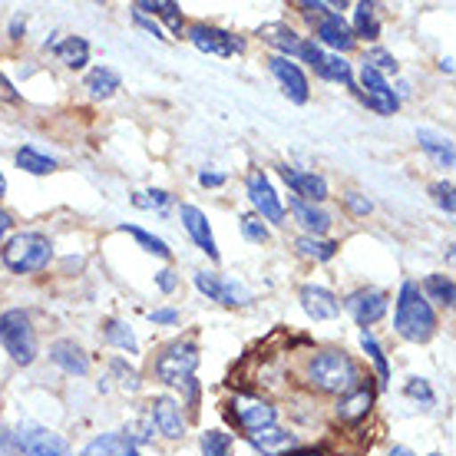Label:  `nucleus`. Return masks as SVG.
<instances>
[{"instance_id": "f257e3e1", "label": "nucleus", "mask_w": 456, "mask_h": 456, "mask_svg": "<svg viewBox=\"0 0 456 456\" xmlns=\"http://www.w3.org/2000/svg\"><path fill=\"white\" fill-rule=\"evenodd\" d=\"M301 380L318 397H344L347 390H354L364 380V374H361V364L344 347H318L305 357Z\"/></svg>"}, {"instance_id": "f03ea898", "label": "nucleus", "mask_w": 456, "mask_h": 456, "mask_svg": "<svg viewBox=\"0 0 456 456\" xmlns=\"http://www.w3.org/2000/svg\"><path fill=\"white\" fill-rule=\"evenodd\" d=\"M394 331L411 344H427L436 334V308L417 281H403L394 297Z\"/></svg>"}, {"instance_id": "7ed1b4c3", "label": "nucleus", "mask_w": 456, "mask_h": 456, "mask_svg": "<svg viewBox=\"0 0 456 456\" xmlns=\"http://www.w3.org/2000/svg\"><path fill=\"white\" fill-rule=\"evenodd\" d=\"M0 262L11 274H40L53 262V241L44 232H13L0 245Z\"/></svg>"}, {"instance_id": "20e7f679", "label": "nucleus", "mask_w": 456, "mask_h": 456, "mask_svg": "<svg viewBox=\"0 0 456 456\" xmlns=\"http://www.w3.org/2000/svg\"><path fill=\"white\" fill-rule=\"evenodd\" d=\"M0 347L11 354V361L17 367H30L37 361V328L30 311L23 308H7L0 314Z\"/></svg>"}, {"instance_id": "39448f33", "label": "nucleus", "mask_w": 456, "mask_h": 456, "mask_svg": "<svg viewBox=\"0 0 456 456\" xmlns=\"http://www.w3.org/2000/svg\"><path fill=\"white\" fill-rule=\"evenodd\" d=\"M199 344L192 338H175L159 351L156 364H152V377L159 380L162 387H183L189 377L199 370Z\"/></svg>"}, {"instance_id": "423d86ee", "label": "nucleus", "mask_w": 456, "mask_h": 456, "mask_svg": "<svg viewBox=\"0 0 456 456\" xmlns=\"http://www.w3.org/2000/svg\"><path fill=\"white\" fill-rule=\"evenodd\" d=\"M245 195H248L255 216L262 218L265 225H288L285 202H281V195L274 192L272 179L262 169H251L245 175Z\"/></svg>"}, {"instance_id": "0eeeda50", "label": "nucleus", "mask_w": 456, "mask_h": 456, "mask_svg": "<svg viewBox=\"0 0 456 456\" xmlns=\"http://www.w3.org/2000/svg\"><path fill=\"white\" fill-rule=\"evenodd\" d=\"M225 417L239 427L241 434H255V430L278 423V407L268 397H258V394H239L228 403Z\"/></svg>"}, {"instance_id": "6e6552de", "label": "nucleus", "mask_w": 456, "mask_h": 456, "mask_svg": "<svg viewBox=\"0 0 456 456\" xmlns=\"http://www.w3.org/2000/svg\"><path fill=\"white\" fill-rule=\"evenodd\" d=\"M297 60L301 63H308L311 69H314V77H321V80L328 83H341V86H347V90L357 93V83H354V69L351 63L344 57H338V53H328V50H321L311 37H305V44H301V53H297Z\"/></svg>"}, {"instance_id": "1a4fd4ad", "label": "nucleus", "mask_w": 456, "mask_h": 456, "mask_svg": "<svg viewBox=\"0 0 456 456\" xmlns=\"http://www.w3.org/2000/svg\"><path fill=\"white\" fill-rule=\"evenodd\" d=\"M13 434H17L20 456H77L73 453V446H69L63 436L53 434V430H46V427H40V423L23 420Z\"/></svg>"}, {"instance_id": "9d476101", "label": "nucleus", "mask_w": 456, "mask_h": 456, "mask_svg": "<svg viewBox=\"0 0 456 456\" xmlns=\"http://www.w3.org/2000/svg\"><path fill=\"white\" fill-rule=\"evenodd\" d=\"M344 311L354 318V324L361 328V331H370V324H377V321L387 314L390 308V297L384 288H357V291H351V295L341 301Z\"/></svg>"}, {"instance_id": "9b49d317", "label": "nucleus", "mask_w": 456, "mask_h": 456, "mask_svg": "<svg viewBox=\"0 0 456 456\" xmlns=\"http://www.w3.org/2000/svg\"><path fill=\"white\" fill-rule=\"evenodd\" d=\"M354 83H357V93H361V100H364L367 110H374V113H380V116H394L400 110V96L394 93L387 77H380L377 69L361 63V73H357Z\"/></svg>"}, {"instance_id": "f8f14e48", "label": "nucleus", "mask_w": 456, "mask_h": 456, "mask_svg": "<svg viewBox=\"0 0 456 456\" xmlns=\"http://www.w3.org/2000/svg\"><path fill=\"white\" fill-rule=\"evenodd\" d=\"M149 423L162 440H183L185 430H189L185 407L172 394H159V397L149 400Z\"/></svg>"}, {"instance_id": "ddd939ff", "label": "nucleus", "mask_w": 456, "mask_h": 456, "mask_svg": "<svg viewBox=\"0 0 456 456\" xmlns=\"http://www.w3.org/2000/svg\"><path fill=\"white\" fill-rule=\"evenodd\" d=\"M268 73L278 80L281 93H285L291 103L305 106L311 100V80H308V73H305V67H301L297 60H288V57L272 53V57H268Z\"/></svg>"}, {"instance_id": "4468645a", "label": "nucleus", "mask_w": 456, "mask_h": 456, "mask_svg": "<svg viewBox=\"0 0 456 456\" xmlns=\"http://www.w3.org/2000/svg\"><path fill=\"white\" fill-rule=\"evenodd\" d=\"M185 37H189V44H192L195 50H202L208 57H235V53L245 50V40H241V37L228 34L222 27H212V23H192V27L185 30Z\"/></svg>"}, {"instance_id": "2eb2a0df", "label": "nucleus", "mask_w": 456, "mask_h": 456, "mask_svg": "<svg viewBox=\"0 0 456 456\" xmlns=\"http://www.w3.org/2000/svg\"><path fill=\"white\" fill-rule=\"evenodd\" d=\"M374 403H377V384L367 377V380H361L354 390H347L344 397H338V403H334V420L347 423V427H357V423H364L367 417H370Z\"/></svg>"}, {"instance_id": "dca6fc26", "label": "nucleus", "mask_w": 456, "mask_h": 456, "mask_svg": "<svg viewBox=\"0 0 456 456\" xmlns=\"http://www.w3.org/2000/svg\"><path fill=\"white\" fill-rule=\"evenodd\" d=\"M311 30H314V37H311V40H314L321 50H328V53H338V57H344L347 50H354V46H357V40H354L347 20H344V17L334 11V7L324 13L321 20L311 23Z\"/></svg>"}, {"instance_id": "f3484780", "label": "nucleus", "mask_w": 456, "mask_h": 456, "mask_svg": "<svg viewBox=\"0 0 456 456\" xmlns=\"http://www.w3.org/2000/svg\"><path fill=\"white\" fill-rule=\"evenodd\" d=\"M278 175L285 179V185L291 189V195H295V199H301V202L321 206V202H328V195H331V189H328V179H324V175H318V172H297L295 166L281 162V166H278Z\"/></svg>"}, {"instance_id": "a211bd4d", "label": "nucleus", "mask_w": 456, "mask_h": 456, "mask_svg": "<svg viewBox=\"0 0 456 456\" xmlns=\"http://www.w3.org/2000/svg\"><path fill=\"white\" fill-rule=\"evenodd\" d=\"M195 288L208 297V301H218L222 308H241V305H248L251 297L248 291L235 281H228L222 274L216 272H195Z\"/></svg>"}, {"instance_id": "6ab92c4d", "label": "nucleus", "mask_w": 456, "mask_h": 456, "mask_svg": "<svg viewBox=\"0 0 456 456\" xmlns=\"http://www.w3.org/2000/svg\"><path fill=\"white\" fill-rule=\"evenodd\" d=\"M179 218H183V228L189 232V239L195 241V248L202 251V255H208V262H218L222 255H218L216 235H212V228H208L206 212H202L199 206L183 202V206H179Z\"/></svg>"}, {"instance_id": "aec40b11", "label": "nucleus", "mask_w": 456, "mask_h": 456, "mask_svg": "<svg viewBox=\"0 0 456 456\" xmlns=\"http://www.w3.org/2000/svg\"><path fill=\"white\" fill-rule=\"evenodd\" d=\"M297 301H301V311H305L311 321H334L338 314H341V301H338V295L324 285H301Z\"/></svg>"}, {"instance_id": "412c9836", "label": "nucleus", "mask_w": 456, "mask_h": 456, "mask_svg": "<svg viewBox=\"0 0 456 456\" xmlns=\"http://www.w3.org/2000/svg\"><path fill=\"white\" fill-rule=\"evenodd\" d=\"M285 212H291V218L305 228V235H311V239H324V235L331 232L334 218H331V212H328V208L311 206V202H301V199H295V195H288Z\"/></svg>"}, {"instance_id": "4be33fe9", "label": "nucleus", "mask_w": 456, "mask_h": 456, "mask_svg": "<svg viewBox=\"0 0 456 456\" xmlns=\"http://www.w3.org/2000/svg\"><path fill=\"white\" fill-rule=\"evenodd\" d=\"M50 361H53L67 377L90 374V354H86L83 344L69 341V338H60V341L50 344Z\"/></svg>"}, {"instance_id": "5701e85b", "label": "nucleus", "mask_w": 456, "mask_h": 456, "mask_svg": "<svg viewBox=\"0 0 456 456\" xmlns=\"http://www.w3.org/2000/svg\"><path fill=\"white\" fill-rule=\"evenodd\" d=\"M248 444L258 456H285L288 450L297 446V436L291 434V430H285V427L272 423V427H265V430L248 434Z\"/></svg>"}, {"instance_id": "b1692460", "label": "nucleus", "mask_w": 456, "mask_h": 456, "mask_svg": "<svg viewBox=\"0 0 456 456\" xmlns=\"http://www.w3.org/2000/svg\"><path fill=\"white\" fill-rule=\"evenodd\" d=\"M258 37H262V44L272 46L278 57H288V60H297L301 44H305V37L297 34L295 27H288V23H281V20L258 27Z\"/></svg>"}, {"instance_id": "393cba45", "label": "nucleus", "mask_w": 456, "mask_h": 456, "mask_svg": "<svg viewBox=\"0 0 456 456\" xmlns=\"http://www.w3.org/2000/svg\"><path fill=\"white\" fill-rule=\"evenodd\" d=\"M133 11L142 13V17H149V20H162L172 30V34L183 37L185 17H183V7H179L175 0H139Z\"/></svg>"}, {"instance_id": "a878e982", "label": "nucleus", "mask_w": 456, "mask_h": 456, "mask_svg": "<svg viewBox=\"0 0 456 456\" xmlns=\"http://www.w3.org/2000/svg\"><path fill=\"white\" fill-rule=\"evenodd\" d=\"M50 50H53V57L67 69H83L90 63V40L86 37H63Z\"/></svg>"}, {"instance_id": "bb28decb", "label": "nucleus", "mask_w": 456, "mask_h": 456, "mask_svg": "<svg viewBox=\"0 0 456 456\" xmlns=\"http://www.w3.org/2000/svg\"><path fill=\"white\" fill-rule=\"evenodd\" d=\"M351 34L354 40H367V44H374L377 37H380V20H377V7L374 4H367V0H361V4H354V13H351Z\"/></svg>"}, {"instance_id": "cd10ccee", "label": "nucleus", "mask_w": 456, "mask_h": 456, "mask_svg": "<svg viewBox=\"0 0 456 456\" xmlns=\"http://www.w3.org/2000/svg\"><path fill=\"white\" fill-rule=\"evenodd\" d=\"M417 142H420V149L430 156V159L440 166V169H453V142L446 136H440V133H434V129H417Z\"/></svg>"}, {"instance_id": "c85d7f7f", "label": "nucleus", "mask_w": 456, "mask_h": 456, "mask_svg": "<svg viewBox=\"0 0 456 456\" xmlns=\"http://www.w3.org/2000/svg\"><path fill=\"white\" fill-rule=\"evenodd\" d=\"M420 291H423V297L430 301V305H440V308H453L456 305V285H453V278L450 274H427L423 278V285H420Z\"/></svg>"}, {"instance_id": "c756f323", "label": "nucleus", "mask_w": 456, "mask_h": 456, "mask_svg": "<svg viewBox=\"0 0 456 456\" xmlns=\"http://www.w3.org/2000/svg\"><path fill=\"white\" fill-rule=\"evenodd\" d=\"M83 90L90 93L93 100H110L116 90H119V73H116L113 67H93L90 73H86V80H83Z\"/></svg>"}, {"instance_id": "7c9ffc66", "label": "nucleus", "mask_w": 456, "mask_h": 456, "mask_svg": "<svg viewBox=\"0 0 456 456\" xmlns=\"http://www.w3.org/2000/svg\"><path fill=\"white\" fill-rule=\"evenodd\" d=\"M103 344H110V347H119V351L126 354H139V338L136 331L126 324V321L119 318H106L103 321Z\"/></svg>"}, {"instance_id": "2f4dec72", "label": "nucleus", "mask_w": 456, "mask_h": 456, "mask_svg": "<svg viewBox=\"0 0 456 456\" xmlns=\"http://www.w3.org/2000/svg\"><path fill=\"white\" fill-rule=\"evenodd\" d=\"M13 162H17V169L30 172V175H50V172L57 169V159L53 156H46L40 149L34 146H20L13 152Z\"/></svg>"}, {"instance_id": "473e14b6", "label": "nucleus", "mask_w": 456, "mask_h": 456, "mask_svg": "<svg viewBox=\"0 0 456 456\" xmlns=\"http://www.w3.org/2000/svg\"><path fill=\"white\" fill-rule=\"evenodd\" d=\"M338 248L341 245L334 239H311V235H297L295 239V251L301 258H308V262H331Z\"/></svg>"}, {"instance_id": "72a5a7b5", "label": "nucleus", "mask_w": 456, "mask_h": 456, "mask_svg": "<svg viewBox=\"0 0 456 456\" xmlns=\"http://www.w3.org/2000/svg\"><path fill=\"white\" fill-rule=\"evenodd\" d=\"M129 446H136L126 434H100L83 446L80 456H123Z\"/></svg>"}, {"instance_id": "f704fd0d", "label": "nucleus", "mask_w": 456, "mask_h": 456, "mask_svg": "<svg viewBox=\"0 0 456 456\" xmlns=\"http://www.w3.org/2000/svg\"><path fill=\"white\" fill-rule=\"evenodd\" d=\"M361 351L370 357V364H374L377 370V387H387L390 384V361L387 354H384V347L377 344V338L370 331H361Z\"/></svg>"}, {"instance_id": "c9c22d12", "label": "nucleus", "mask_w": 456, "mask_h": 456, "mask_svg": "<svg viewBox=\"0 0 456 456\" xmlns=\"http://www.w3.org/2000/svg\"><path fill=\"white\" fill-rule=\"evenodd\" d=\"M119 232H126L129 239H136V245L142 251H149V255H156V258H172V248L166 245V241L159 239V235H152V232H146V228H139V225H119Z\"/></svg>"}, {"instance_id": "e433bc0d", "label": "nucleus", "mask_w": 456, "mask_h": 456, "mask_svg": "<svg viewBox=\"0 0 456 456\" xmlns=\"http://www.w3.org/2000/svg\"><path fill=\"white\" fill-rule=\"evenodd\" d=\"M199 450H202V456H232L235 434H228V430H206L202 440H199Z\"/></svg>"}, {"instance_id": "4c0bfd02", "label": "nucleus", "mask_w": 456, "mask_h": 456, "mask_svg": "<svg viewBox=\"0 0 456 456\" xmlns=\"http://www.w3.org/2000/svg\"><path fill=\"white\" fill-rule=\"evenodd\" d=\"M110 370H113V377L119 380V390H123V394H139V390H142V374H139L136 367H129V361L113 357V361H110Z\"/></svg>"}, {"instance_id": "58836bf2", "label": "nucleus", "mask_w": 456, "mask_h": 456, "mask_svg": "<svg viewBox=\"0 0 456 456\" xmlns=\"http://www.w3.org/2000/svg\"><path fill=\"white\" fill-rule=\"evenodd\" d=\"M364 67L377 69L380 77H387V73H397L400 63H397V57H394L390 50H384V46H367V50H364Z\"/></svg>"}, {"instance_id": "ea45409f", "label": "nucleus", "mask_w": 456, "mask_h": 456, "mask_svg": "<svg viewBox=\"0 0 456 456\" xmlns=\"http://www.w3.org/2000/svg\"><path fill=\"white\" fill-rule=\"evenodd\" d=\"M239 228H241V235H245V241H251V245H265V241L272 239V228L265 225L255 212H245V216L239 218Z\"/></svg>"}, {"instance_id": "a19ab883", "label": "nucleus", "mask_w": 456, "mask_h": 456, "mask_svg": "<svg viewBox=\"0 0 456 456\" xmlns=\"http://www.w3.org/2000/svg\"><path fill=\"white\" fill-rule=\"evenodd\" d=\"M133 206L146 208V212H166L172 206V195L166 189H146V192L133 195Z\"/></svg>"}, {"instance_id": "79ce46f5", "label": "nucleus", "mask_w": 456, "mask_h": 456, "mask_svg": "<svg viewBox=\"0 0 456 456\" xmlns=\"http://www.w3.org/2000/svg\"><path fill=\"white\" fill-rule=\"evenodd\" d=\"M403 394L413 400V403H423V407H434L436 403V394H434V387L423 380V377H411L407 384H403Z\"/></svg>"}, {"instance_id": "37998d69", "label": "nucleus", "mask_w": 456, "mask_h": 456, "mask_svg": "<svg viewBox=\"0 0 456 456\" xmlns=\"http://www.w3.org/2000/svg\"><path fill=\"white\" fill-rule=\"evenodd\" d=\"M430 195H434V202L444 208L446 216H453L456 212V189H453V179H440V183L430 185Z\"/></svg>"}, {"instance_id": "c03bdc74", "label": "nucleus", "mask_w": 456, "mask_h": 456, "mask_svg": "<svg viewBox=\"0 0 456 456\" xmlns=\"http://www.w3.org/2000/svg\"><path fill=\"white\" fill-rule=\"evenodd\" d=\"M344 208H347L354 218H367L374 212V202H370L364 192H347L344 195Z\"/></svg>"}, {"instance_id": "a18cd8bd", "label": "nucleus", "mask_w": 456, "mask_h": 456, "mask_svg": "<svg viewBox=\"0 0 456 456\" xmlns=\"http://www.w3.org/2000/svg\"><path fill=\"white\" fill-rule=\"evenodd\" d=\"M183 400H179V403H183V407H189V411H199V397H202V387H199V380H195V377H189V380H185L183 387Z\"/></svg>"}, {"instance_id": "49530a36", "label": "nucleus", "mask_w": 456, "mask_h": 456, "mask_svg": "<svg viewBox=\"0 0 456 456\" xmlns=\"http://www.w3.org/2000/svg\"><path fill=\"white\" fill-rule=\"evenodd\" d=\"M156 288H159L162 295H172V291L179 288V274L172 272V268H162V272H156Z\"/></svg>"}, {"instance_id": "de8ad7c7", "label": "nucleus", "mask_w": 456, "mask_h": 456, "mask_svg": "<svg viewBox=\"0 0 456 456\" xmlns=\"http://www.w3.org/2000/svg\"><path fill=\"white\" fill-rule=\"evenodd\" d=\"M149 321H152V324H166V328H172V324H179V311L156 308V311H149Z\"/></svg>"}, {"instance_id": "09e8293b", "label": "nucleus", "mask_w": 456, "mask_h": 456, "mask_svg": "<svg viewBox=\"0 0 456 456\" xmlns=\"http://www.w3.org/2000/svg\"><path fill=\"white\" fill-rule=\"evenodd\" d=\"M0 456H20V446H17V434L13 430H0Z\"/></svg>"}, {"instance_id": "8fccbe9b", "label": "nucleus", "mask_w": 456, "mask_h": 456, "mask_svg": "<svg viewBox=\"0 0 456 456\" xmlns=\"http://www.w3.org/2000/svg\"><path fill=\"white\" fill-rule=\"evenodd\" d=\"M199 185H202V189H222V185H225V175L212 169H202L199 172Z\"/></svg>"}, {"instance_id": "3c124183", "label": "nucleus", "mask_w": 456, "mask_h": 456, "mask_svg": "<svg viewBox=\"0 0 456 456\" xmlns=\"http://www.w3.org/2000/svg\"><path fill=\"white\" fill-rule=\"evenodd\" d=\"M133 23H136V27H142L146 34H152V37H156V40H166V37H162V27H159V23H156V20H149V17H142V13L133 11Z\"/></svg>"}, {"instance_id": "603ef678", "label": "nucleus", "mask_w": 456, "mask_h": 456, "mask_svg": "<svg viewBox=\"0 0 456 456\" xmlns=\"http://www.w3.org/2000/svg\"><path fill=\"white\" fill-rule=\"evenodd\" d=\"M7 34H11V40H23V34H27V17H23V13H13Z\"/></svg>"}, {"instance_id": "864d4df0", "label": "nucleus", "mask_w": 456, "mask_h": 456, "mask_svg": "<svg viewBox=\"0 0 456 456\" xmlns=\"http://www.w3.org/2000/svg\"><path fill=\"white\" fill-rule=\"evenodd\" d=\"M11 235H13V216L7 208H0V245L11 239Z\"/></svg>"}, {"instance_id": "5fc2aeb1", "label": "nucleus", "mask_w": 456, "mask_h": 456, "mask_svg": "<svg viewBox=\"0 0 456 456\" xmlns=\"http://www.w3.org/2000/svg\"><path fill=\"white\" fill-rule=\"evenodd\" d=\"M0 96H4V100H13V86L7 83V77H4V73H0Z\"/></svg>"}, {"instance_id": "6e6d98bb", "label": "nucleus", "mask_w": 456, "mask_h": 456, "mask_svg": "<svg viewBox=\"0 0 456 456\" xmlns=\"http://www.w3.org/2000/svg\"><path fill=\"white\" fill-rule=\"evenodd\" d=\"M387 456H417V453H413L411 446H390Z\"/></svg>"}, {"instance_id": "4d7b16f0", "label": "nucleus", "mask_w": 456, "mask_h": 456, "mask_svg": "<svg viewBox=\"0 0 456 456\" xmlns=\"http://www.w3.org/2000/svg\"><path fill=\"white\" fill-rule=\"evenodd\" d=\"M440 69H444L446 77H453V57H444V60H440Z\"/></svg>"}, {"instance_id": "13d9d810", "label": "nucleus", "mask_w": 456, "mask_h": 456, "mask_svg": "<svg viewBox=\"0 0 456 456\" xmlns=\"http://www.w3.org/2000/svg\"><path fill=\"white\" fill-rule=\"evenodd\" d=\"M4 195H7V175L0 172V199H4Z\"/></svg>"}, {"instance_id": "bf43d9fd", "label": "nucleus", "mask_w": 456, "mask_h": 456, "mask_svg": "<svg viewBox=\"0 0 456 456\" xmlns=\"http://www.w3.org/2000/svg\"><path fill=\"white\" fill-rule=\"evenodd\" d=\"M123 456H142V453H139V446H129V450H126Z\"/></svg>"}, {"instance_id": "052dcab7", "label": "nucleus", "mask_w": 456, "mask_h": 456, "mask_svg": "<svg viewBox=\"0 0 456 456\" xmlns=\"http://www.w3.org/2000/svg\"><path fill=\"white\" fill-rule=\"evenodd\" d=\"M430 456H444V453H430Z\"/></svg>"}]
</instances>
